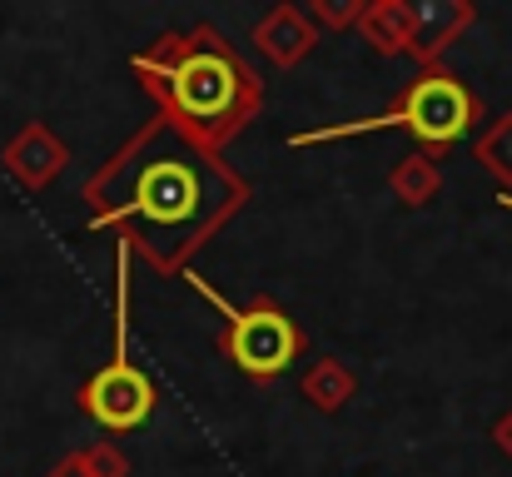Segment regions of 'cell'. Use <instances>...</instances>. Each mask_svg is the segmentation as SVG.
<instances>
[{"mask_svg": "<svg viewBox=\"0 0 512 477\" xmlns=\"http://www.w3.org/2000/svg\"><path fill=\"white\" fill-rule=\"evenodd\" d=\"M378 55H413V35H418V15L408 0H368L358 25H353Z\"/></svg>", "mask_w": 512, "mask_h": 477, "instance_id": "obj_9", "label": "cell"}, {"mask_svg": "<svg viewBox=\"0 0 512 477\" xmlns=\"http://www.w3.org/2000/svg\"><path fill=\"white\" fill-rule=\"evenodd\" d=\"M0 164H5V174H10L20 189L40 194V189H50V184L60 179V169L70 164V145H65L50 125L30 120L25 130L10 135V145L0 150Z\"/></svg>", "mask_w": 512, "mask_h": 477, "instance_id": "obj_6", "label": "cell"}, {"mask_svg": "<svg viewBox=\"0 0 512 477\" xmlns=\"http://www.w3.org/2000/svg\"><path fill=\"white\" fill-rule=\"evenodd\" d=\"M45 477H95V473H90L85 453H70V458H60V463H55V468H50Z\"/></svg>", "mask_w": 512, "mask_h": 477, "instance_id": "obj_15", "label": "cell"}, {"mask_svg": "<svg viewBox=\"0 0 512 477\" xmlns=\"http://www.w3.org/2000/svg\"><path fill=\"white\" fill-rule=\"evenodd\" d=\"M418 15V35H413V60H423L428 70H438V60L458 45V35L478 20V10L468 0H423L413 5Z\"/></svg>", "mask_w": 512, "mask_h": 477, "instance_id": "obj_8", "label": "cell"}, {"mask_svg": "<svg viewBox=\"0 0 512 477\" xmlns=\"http://www.w3.org/2000/svg\"><path fill=\"white\" fill-rule=\"evenodd\" d=\"M80 453H85V463H90V473L95 477H130L125 448H115L110 438H100V443H90V448H80Z\"/></svg>", "mask_w": 512, "mask_h": 477, "instance_id": "obj_14", "label": "cell"}, {"mask_svg": "<svg viewBox=\"0 0 512 477\" xmlns=\"http://www.w3.org/2000/svg\"><path fill=\"white\" fill-rule=\"evenodd\" d=\"M135 75L145 95L204 150H224L264 105V80L219 40L214 25H194L189 35H160L155 50L135 55Z\"/></svg>", "mask_w": 512, "mask_h": 477, "instance_id": "obj_2", "label": "cell"}, {"mask_svg": "<svg viewBox=\"0 0 512 477\" xmlns=\"http://www.w3.org/2000/svg\"><path fill=\"white\" fill-rule=\"evenodd\" d=\"M493 443H498V453L503 458H512V408L498 418V428H493Z\"/></svg>", "mask_w": 512, "mask_h": 477, "instance_id": "obj_16", "label": "cell"}, {"mask_svg": "<svg viewBox=\"0 0 512 477\" xmlns=\"http://www.w3.org/2000/svg\"><path fill=\"white\" fill-rule=\"evenodd\" d=\"M115 294H120V323H115V358L80 388V413L90 418V423H100L105 433H130V428H140V423H150V413H155V383L130 363V353H125V338H130V244L120 239V284H115Z\"/></svg>", "mask_w": 512, "mask_h": 477, "instance_id": "obj_5", "label": "cell"}, {"mask_svg": "<svg viewBox=\"0 0 512 477\" xmlns=\"http://www.w3.org/2000/svg\"><path fill=\"white\" fill-rule=\"evenodd\" d=\"M498 204H503V209H512V194H498Z\"/></svg>", "mask_w": 512, "mask_h": 477, "instance_id": "obj_17", "label": "cell"}, {"mask_svg": "<svg viewBox=\"0 0 512 477\" xmlns=\"http://www.w3.org/2000/svg\"><path fill=\"white\" fill-rule=\"evenodd\" d=\"M304 15L314 30H353L363 15V0H309Z\"/></svg>", "mask_w": 512, "mask_h": 477, "instance_id": "obj_13", "label": "cell"}, {"mask_svg": "<svg viewBox=\"0 0 512 477\" xmlns=\"http://www.w3.org/2000/svg\"><path fill=\"white\" fill-rule=\"evenodd\" d=\"M299 393H304L319 413H339L343 403L358 393V378H353V368H348L343 358H319V363L304 373Z\"/></svg>", "mask_w": 512, "mask_h": 477, "instance_id": "obj_11", "label": "cell"}, {"mask_svg": "<svg viewBox=\"0 0 512 477\" xmlns=\"http://www.w3.org/2000/svg\"><path fill=\"white\" fill-rule=\"evenodd\" d=\"M483 120V100L448 70H423L398 100L393 110L373 115V120H343V125H329V130H304L294 135L289 145L304 150V145H329V140H348V135H378V130H408L428 159H438L448 145H458L473 125Z\"/></svg>", "mask_w": 512, "mask_h": 477, "instance_id": "obj_3", "label": "cell"}, {"mask_svg": "<svg viewBox=\"0 0 512 477\" xmlns=\"http://www.w3.org/2000/svg\"><path fill=\"white\" fill-rule=\"evenodd\" d=\"M249 199L234 164L189 140L170 115H155L105 169L85 179L90 229H120L130 254L155 274H184L194 249L214 239Z\"/></svg>", "mask_w": 512, "mask_h": 477, "instance_id": "obj_1", "label": "cell"}, {"mask_svg": "<svg viewBox=\"0 0 512 477\" xmlns=\"http://www.w3.org/2000/svg\"><path fill=\"white\" fill-rule=\"evenodd\" d=\"M314 45H319V30L309 25L304 5H274V10L254 25V50H259L274 70H294Z\"/></svg>", "mask_w": 512, "mask_h": 477, "instance_id": "obj_7", "label": "cell"}, {"mask_svg": "<svg viewBox=\"0 0 512 477\" xmlns=\"http://www.w3.org/2000/svg\"><path fill=\"white\" fill-rule=\"evenodd\" d=\"M388 189H393V199L403 209H423V204H433L443 194V169H438V159L428 155H403L388 169Z\"/></svg>", "mask_w": 512, "mask_h": 477, "instance_id": "obj_10", "label": "cell"}, {"mask_svg": "<svg viewBox=\"0 0 512 477\" xmlns=\"http://www.w3.org/2000/svg\"><path fill=\"white\" fill-rule=\"evenodd\" d=\"M184 279L224 314V333H219V348L254 378V383H269V378H279L294 358H299V348H304V338H299V328H294V318L284 314L279 304H269V299H254V304H244V309H234L219 289H209V279H199L194 269H184Z\"/></svg>", "mask_w": 512, "mask_h": 477, "instance_id": "obj_4", "label": "cell"}, {"mask_svg": "<svg viewBox=\"0 0 512 477\" xmlns=\"http://www.w3.org/2000/svg\"><path fill=\"white\" fill-rule=\"evenodd\" d=\"M473 159L503 184V194L512 189V110L508 115H498L478 140H473Z\"/></svg>", "mask_w": 512, "mask_h": 477, "instance_id": "obj_12", "label": "cell"}]
</instances>
